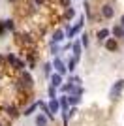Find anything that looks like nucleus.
Wrapping results in <instances>:
<instances>
[{
    "label": "nucleus",
    "instance_id": "obj_1",
    "mask_svg": "<svg viewBox=\"0 0 124 126\" xmlns=\"http://www.w3.org/2000/svg\"><path fill=\"white\" fill-rule=\"evenodd\" d=\"M122 89H124V81L120 79V81H117V83L113 85V89H111V94H109V98H111V100H117V96L122 92Z\"/></svg>",
    "mask_w": 124,
    "mask_h": 126
},
{
    "label": "nucleus",
    "instance_id": "obj_2",
    "mask_svg": "<svg viewBox=\"0 0 124 126\" xmlns=\"http://www.w3.org/2000/svg\"><path fill=\"white\" fill-rule=\"evenodd\" d=\"M53 66H55V70H57V74H60V75H64V74H66V70H68L60 58H57V60L53 62Z\"/></svg>",
    "mask_w": 124,
    "mask_h": 126
},
{
    "label": "nucleus",
    "instance_id": "obj_3",
    "mask_svg": "<svg viewBox=\"0 0 124 126\" xmlns=\"http://www.w3.org/2000/svg\"><path fill=\"white\" fill-rule=\"evenodd\" d=\"M58 107H60V102H58L57 98H53L51 104H49V111H51V115H53V117L58 113Z\"/></svg>",
    "mask_w": 124,
    "mask_h": 126
},
{
    "label": "nucleus",
    "instance_id": "obj_4",
    "mask_svg": "<svg viewBox=\"0 0 124 126\" xmlns=\"http://www.w3.org/2000/svg\"><path fill=\"white\" fill-rule=\"evenodd\" d=\"M36 126H47V122H49V117L47 115H43V113H40V115L36 117Z\"/></svg>",
    "mask_w": 124,
    "mask_h": 126
},
{
    "label": "nucleus",
    "instance_id": "obj_5",
    "mask_svg": "<svg viewBox=\"0 0 124 126\" xmlns=\"http://www.w3.org/2000/svg\"><path fill=\"white\" fill-rule=\"evenodd\" d=\"M51 87H62V75L60 74L51 75Z\"/></svg>",
    "mask_w": 124,
    "mask_h": 126
},
{
    "label": "nucleus",
    "instance_id": "obj_6",
    "mask_svg": "<svg viewBox=\"0 0 124 126\" xmlns=\"http://www.w3.org/2000/svg\"><path fill=\"white\" fill-rule=\"evenodd\" d=\"M8 62H10L11 66H15V68H19V70H23V68H25V64L21 62V60H17V58L13 57V55H10V57H8Z\"/></svg>",
    "mask_w": 124,
    "mask_h": 126
},
{
    "label": "nucleus",
    "instance_id": "obj_7",
    "mask_svg": "<svg viewBox=\"0 0 124 126\" xmlns=\"http://www.w3.org/2000/svg\"><path fill=\"white\" fill-rule=\"evenodd\" d=\"M117 47H119V43H117V40H115V38H111V40H107V42H105V49H107V51H115Z\"/></svg>",
    "mask_w": 124,
    "mask_h": 126
},
{
    "label": "nucleus",
    "instance_id": "obj_8",
    "mask_svg": "<svg viewBox=\"0 0 124 126\" xmlns=\"http://www.w3.org/2000/svg\"><path fill=\"white\" fill-rule=\"evenodd\" d=\"M102 15L105 17V19H111V17H113V8H111V6H103L102 8Z\"/></svg>",
    "mask_w": 124,
    "mask_h": 126
},
{
    "label": "nucleus",
    "instance_id": "obj_9",
    "mask_svg": "<svg viewBox=\"0 0 124 126\" xmlns=\"http://www.w3.org/2000/svg\"><path fill=\"white\" fill-rule=\"evenodd\" d=\"M113 34H115V38H122V36H124V26L117 25V26L113 28Z\"/></svg>",
    "mask_w": 124,
    "mask_h": 126
},
{
    "label": "nucleus",
    "instance_id": "obj_10",
    "mask_svg": "<svg viewBox=\"0 0 124 126\" xmlns=\"http://www.w3.org/2000/svg\"><path fill=\"white\" fill-rule=\"evenodd\" d=\"M58 102H60V107L64 111H70L68 109V105H70V102H68V96H60V98H58Z\"/></svg>",
    "mask_w": 124,
    "mask_h": 126
},
{
    "label": "nucleus",
    "instance_id": "obj_11",
    "mask_svg": "<svg viewBox=\"0 0 124 126\" xmlns=\"http://www.w3.org/2000/svg\"><path fill=\"white\" fill-rule=\"evenodd\" d=\"M40 107H41V111H43V115H47V117H49V119H53L51 111H49V105H47L45 102H40Z\"/></svg>",
    "mask_w": 124,
    "mask_h": 126
},
{
    "label": "nucleus",
    "instance_id": "obj_12",
    "mask_svg": "<svg viewBox=\"0 0 124 126\" xmlns=\"http://www.w3.org/2000/svg\"><path fill=\"white\" fill-rule=\"evenodd\" d=\"M68 102H70V105H75L81 102V96L79 94H72V96H68Z\"/></svg>",
    "mask_w": 124,
    "mask_h": 126
},
{
    "label": "nucleus",
    "instance_id": "obj_13",
    "mask_svg": "<svg viewBox=\"0 0 124 126\" xmlns=\"http://www.w3.org/2000/svg\"><path fill=\"white\" fill-rule=\"evenodd\" d=\"M79 55H81V45H79V42L73 43V57L79 58Z\"/></svg>",
    "mask_w": 124,
    "mask_h": 126
},
{
    "label": "nucleus",
    "instance_id": "obj_14",
    "mask_svg": "<svg viewBox=\"0 0 124 126\" xmlns=\"http://www.w3.org/2000/svg\"><path fill=\"white\" fill-rule=\"evenodd\" d=\"M75 66H77V58L73 57L72 60H70V62H68V66H66V68L70 70V72H73V70H75Z\"/></svg>",
    "mask_w": 124,
    "mask_h": 126
},
{
    "label": "nucleus",
    "instance_id": "obj_15",
    "mask_svg": "<svg viewBox=\"0 0 124 126\" xmlns=\"http://www.w3.org/2000/svg\"><path fill=\"white\" fill-rule=\"evenodd\" d=\"M8 113H10V117H13V119L19 115V113H17V107H15V105H10V107H8Z\"/></svg>",
    "mask_w": 124,
    "mask_h": 126
},
{
    "label": "nucleus",
    "instance_id": "obj_16",
    "mask_svg": "<svg viewBox=\"0 0 124 126\" xmlns=\"http://www.w3.org/2000/svg\"><path fill=\"white\" fill-rule=\"evenodd\" d=\"M62 38H64V34H62L60 30H57L55 32V36H53V42L57 43V42H62Z\"/></svg>",
    "mask_w": 124,
    "mask_h": 126
},
{
    "label": "nucleus",
    "instance_id": "obj_17",
    "mask_svg": "<svg viewBox=\"0 0 124 126\" xmlns=\"http://www.w3.org/2000/svg\"><path fill=\"white\" fill-rule=\"evenodd\" d=\"M23 81H25L28 87L32 85V77H30V74H26V72H23Z\"/></svg>",
    "mask_w": 124,
    "mask_h": 126
},
{
    "label": "nucleus",
    "instance_id": "obj_18",
    "mask_svg": "<svg viewBox=\"0 0 124 126\" xmlns=\"http://www.w3.org/2000/svg\"><path fill=\"white\" fill-rule=\"evenodd\" d=\"M107 36H109V30H107V28H103V30L98 32V38H100V40H105Z\"/></svg>",
    "mask_w": 124,
    "mask_h": 126
},
{
    "label": "nucleus",
    "instance_id": "obj_19",
    "mask_svg": "<svg viewBox=\"0 0 124 126\" xmlns=\"http://www.w3.org/2000/svg\"><path fill=\"white\" fill-rule=\"evenodd\" d=\"M38 105H40V104H34V105H30V107H28V109L25 111V115H26V117H28V115H32V113L36 111V107H38Z\"/></svg>",
    "mask_w": 124,
    "mask_h": 126
},
{
    "label": "nucleus",
    "instance_id": "obj_20",
    "mask_svg": "<svg viewBox=\"0 0 124 126\" xmlns=\"http://www.w3.org/2000/svg\"><path fill=\"white\" fill-rule=\"evenodd\" d=\"M4 26H6V28H10V30H13V21H11V19L4 21Z\"/></svg>",
    "mask_w": 124,
    "mask_h": 126
},
{
    "label": "nucleus",
    "instance_id": "obj_21",
    "mask_svg": "<svg viewBox=\"0 0 124 126\" xmlns=\"http://www.w3.org/2000/svg\"><path fill=\"white\" fill-rule=\"evenodd\" d=\"M72 89H73L72 83H70V85H62V90H64V92H72Z\"/></svg>",
    "mask_w": 124,
    "mask_h": 126
},
{
    "label": "nucleus",
    "instance_id": "obj_22",
    "mask_svg": "<svg viewBox=\"0 0 124 126\" xmlns=\"http://www.w3.org/2000/svg\"><path fill=\"white\" fill-rule=\"evenodd\" d=\"M51 64H45V66H43V72H45V75H51Z\"/></svg>",
    "mask_w": 124,
    "mask_h": 126
},
{
    "label": "nucleus",
    "instance_id": "obj_23",
    "mask_svg": "<svg viewBox=\"0 0 124 126\" xmlns=\"http://www.w3.org/2000/svg\"><path fill=\"white\" fill-rule=\"evenodd\" d=\"M73 13H75V11H73L72 8H68V10H66V17H68V19H72V17H73Z\"/></svg>",
    "mask_w": 124,
    "mask_h": 126
},
{
    "label": "nucleus",
    "instance_id": "obj_24",
    "mask_svg": "<svg viewBox=\"0 0 124 126\" xmlns=\"http://www.w3.org/2000/svg\"><path fill=\"white\" fill-rule=\"evenodd\" d=\"M83 45H85V47H88V36H87V34L83 36Z\"/></svg>",
    "mask_w": 124,
    "mask_h": 126
},
{
    "label": "nucleus",
    "instance_id": "obj_25",
    "mask_svg": "<svg viewBox=\"0 0 124 126\" xmlns=\"http://www.w3.org/2000/svg\"><path fill=\"white\" fill-rule=\"evenodd\" d=\"M49 96H51V98H55V87H51V89H49Z\"/></svg>",
    "mask_w": 124,
    "mask_h": 126
},
{
    "label": "nucleus",
    "instance_id": "obj_26",
    "mask_svg": "<svg viewBox=\"0 0 124 126\" xmlns=\"http://www.w3.org/2000/svg\"><path fill=\"white\" fill-rule=\"evenodd\" d=\"M60 4H62V6H66V8H68V6H70V0H60Z\"/></svg>",
    "mask_w": 124,
    "mask_h": 126
},
{
    "label": "nucleus",
    "instance_id": "obj_27",
    "mask_svg": "<svg viewBox=\"0 0 124 126\" xmlns=\"http://www.w3.org/2000/svg\"><path fill=\"white\" fill-rule=\"evenodd\" d=\"M4 28H6V26H4V23H0V34L4 32Z\"/></svg>",
    "mask_w": 124,
    "mask_h": 126
},
{
    "label": "nucleus",
    "instance_id": "obj_28",
    "mask_svg": "<svg viewBox=\"0 0 124 126\" xmlns=\"http://www.w3.org/2000/svg\"><path fill=\"white\" fill-rule=\"evenodd\" d=\"M120 26H124V15L120 17Z\"/></svg>",
    "mask_w": 124,
    "mask_h": 126
},
{
    "label": "nucleus",
    "instance_id": "obj_29",
    "mask_svg": "<svg viewBox=\"0 0 124 126\" xmlns=\"http://www.w3.org/2000/svg\"><path fill=\"white\" fill-rule=\"evenodd\" d=\"M36 2H38V4H41V2H43V0H36Z\"/></svg>",
    "mask_w": 124,
    "mask_h": 126
},
{
    "label": "nucleus",
    "instance_id": "obj_30",
    "mask_svg": "<svg viewBox=\"0 0 124 126\" xmlns=\"http://www.w3.org/2000/svg\"><path fill=\"white\" fill-rule=\"evenodd\" d=\"M0 62H2V57H0Z\"/></svg>",
    "mask_w": 124,
    "mask_h": 126
},
{
    "label": "nucleus",
    "instance_id": "obj_31",
    "mask_svg": "<svg viewBox=\"0 0 124 126\" xmlns=\"http://www.w3.org/2000/svg\"><path fill=\"white\" fill-rule=\"evenodd\" d=\"M8 2H13V0H8Z\"/></svg>",
    "mask_w": 124,
    "mask_h": 126
},
{
    "label": "nucleus",
    "instance_id": "obj_32",
    "mask_svg": "<svg viewBox=\"0 0 124 126\" xmlns=\"http://www.w3.org/2000/svg\"><path fill=\"white\" fill-rule=\"evenodd\" d=\"M0 126H4V124H0Z\"/></svg>",
    "mask_w": 124,
    "mask_h": 126
},
{
    "label": "nucleus",
    "instance_id": "obj_33",
    "mask_svg": "<svg viewBox=\"0 0 124 126\" xmlns=\"http://www.w3.org/2000/svg\"><path fill=\"white\" fill-rule=\"evenodd\" d=\"M122 40H124V36H122Z\"/></svg>",
    "mask_w": 124,
    "mask_h": 126
}]
</instances>
